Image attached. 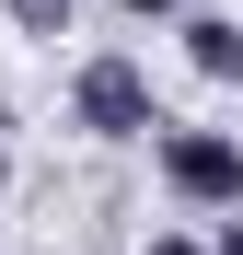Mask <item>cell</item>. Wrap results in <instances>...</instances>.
<instances>
[{
    "instance_id": "1",
    "label": "cell",
    "mask_w": 243,
    "mask_h": 255,
    "mask_svg": "<svg viewBox=\"0 0 243 255\" xmlns=\"http://www.w3.org/2000/svg\"><path fill=\"white\" fill-rule=\"evenodd\" d=\"M151 162L174 186V209H209V221L243 209V139L232 128H151Z\"/></svg>"
},
{
    "instance_id": "2",
    "label": "cell",
    "mask_w": 243,
    "mask_h": 255,
    "mask_svg": "<svg viewBox=\"0 0 243 255\" xmlns=\"http://www.w3.org/2000/svg\"><path fill=\"white\" fill-rule=\"evenodd\" d=\"M70 128H93V139H151L162 105H151V70L128 47H104V58H81L70 70Z\"/></svg>"
},
{
    "instance_id": "3",
    "label": "cell",
    "mask_w": 243,
    "mask_h": 255,
    "mask_svg": "<svg viewBox=\"0 0 243 255\" xmlns=\"http://www.w3.org/2000/svg\"><path fill=\"white\" fill-rule=\"evenodd\" d=\"M185 58L209 70V81H243V23H232V12H197V23H185Z\"/></svg>"
},
{
    "instance_id": "4",
    "label": "cell",
    "mask_w": 243,
    "mask_h": 255,
    "mask_svg": "<svg viewBox=\"0 0 243 255\" xmlns=\"http://www.w3.org/2000/svg\"><path fill=\"white\" fill-rule=\"evenodd\" d=\"M0 12H12L23 35H70V12H81V0H0Z\"/></svg>"
},
{
    "instance_id": "5",
    "label": "cell",
    "mask_w": 243,
    "mask_h": 255,
    "mask_svg": "<svg viewBox=\"0 0 243 255\" xmlns=\"http://www.w3.org/2000/svg\"><path fill=\"white\" fill-rule=\"evenodd\" d=\"M139 255H209V244H197V232H151Z\"/></svg>"
},
{
    "instance_id": "6",
    "label": "cell",
    "mask_w": 243,
    "mask_h": 255,
    "mask_svg": "<svg viewBox=\"0 0 243 255\" xmlns=\"http://www.w3.org/2000/svg\"><path fill=\"white\" fill-rule=\"evenodd\" d=\"M209 255H243V209H232V221H220V244H209Z\"/></svg>"
},
{
    "instance_id": "7",
    "label": "cell",
    "mask_w": 243,
    "mask_h": 255,
    "mask_svg": "<svg viewBox=\"0 0 243 255\" xmlns=\"http://www.w3.org/2000/svg\"><path fill=\"white\" fill-rule=\"evenodd\" d=\"M116 12H128V23H151V12H174V0H116Z\"/></svg>"
},
{
    "instance_id": "8",
    "label": "cell",
    "mask_w": 243,
    "mask_h": 255,
    "mask_svg": "<svg viewBox=\"0 0 243 255\" xmlns=\"http://www.w3.org/2000/svg\"><path fill=\"white\" fill-rule=\"evenodd\" d=\"M0 186H12V151H0Z\"/></svg>"
}]
</instances>
